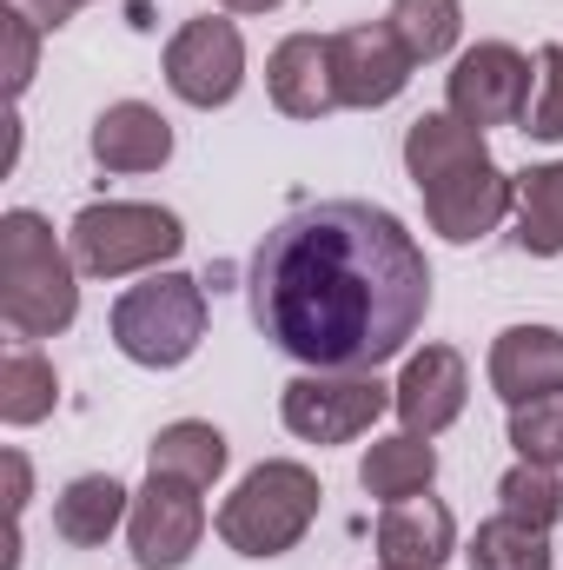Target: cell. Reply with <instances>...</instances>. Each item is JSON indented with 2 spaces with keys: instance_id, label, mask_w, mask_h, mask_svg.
<instances>
[{
  "instance_id": "cell-5",
  "label": "cell",
  "mask_w": 563,
  "mask_h": 570,
  "mask_svg": "<svg viewBox=\"0 0 563 570\" xmlns=\"http://www.w3.org/2000/svg\"><path fill=\"white\" fill-rule=\"evenodd\" d=\"M199 338H206V285L192 273H152L146 285H127L113 298V345L146 372L186 365Z\"/></svg>"
},
{
  "instance_id": "cell-13",
  "label": "cell",
  "mask_w": 563,
  "mask_h": 570,
  "mask_svg": "<svg viewBox=\"0 0 563 570\" xmlns=\"http://www.w3.org/2000/svg\"><path fill=\"white\" fill-rule=\"evenodd\" d=\"M266 94L285 120H325L338 107V73H332V33H285L266 60Z\"/></svg>"
},
{
  "instance_id": "cell-22",
  "label": "cell",
  "mask_w": 563,
  "mask_h": 570,
  "mask_svg": "<svg viewBox=\"0 0 563 570\" xmlns=\"http://www.w3.org/2000/svg\"><path fill=\"white\" fill-rule=\"evenodd\" d=\"M53 405H60L53 365L40 352H7L0 358V419L13 431H27V425H40V419H53Z\"/></svg>"
},
{
  "instance_id": "cell-19",
  "label": "cell",
  "mask_w": 563,
  "mask_h": 570,
  "mask_svg": "<svg viewBox=\"0 0 563 570\" xmlns=\"http://www.w3.org/2000/svg\"><path fill=\"white\" fill-rule=\"evenodd\" d=\"M226 458H233L226 431H219V425H199V419L166 425L159 438H152V451H146V464H152L159 478H186V484H199V491L226 478Z\"/></svg>"
},
{
  "instance_id": "cell-9",
  "label": "cell",
  "mask_w": 563,
  "mask_h": 570,
  "mask_svg": "<svg viewBox=\"0 0 563 570\" xmlns=\"http://www.w3.org/2000/svg\"><path fill=\"white\" fill-rule=\"evenodd\" d=\"M166 87H172L186 107H199V114L233 107L239 87H246V40H239V27L219 20V13L186 20V27L166 40Z\"/></svg>"
},
{
  "instance_id": "cell-28",
  "label": "cell",
  "mask_w": 563,
  "mask_h": 570,
  "mask_svg": "<svg viewBox=\"0 0 563 570\" xmlns=\"http://www.w3.org/2000/svg\"><path fill=\"white\" fill-rule=\"evenodd\" d=\"M7 13H20V20H33L40 33H60V27L73 20V0H7Z\"/></svg>"
},
{
  "instance_id": "cell-17",
  "label": "cell",
  "mask_w": 563,
  "mask_h": 570,
  "mask_svg": "<svg viewBox=\"0 0 563 570\" xmlns=\"http://www.w3.org/2000/svg\"><path fill=\"white\" fill-rule=\"evenodd\" d=\"M127 518H134V491H127L120 478H107V471L73 478V484L53 498V531H60V544H73V551L107 544Z\"/></svg>"
},
{
  "instance_id": "cell-16",
  "label": "cell",
  "mask_w": 563,
  "mask_h": 570,
  "mask_svg": "<svg viewBox=\"0 0 563 570\" xmlns=\"http://www.w3.org/2000/svg\"><path fill=\"white\" fill-rule=\"evenodd\" d=\"M87 146H93V159L107 173H159L172 159V120L159 107H146V100H113L93 120Z\"/></svg>"
},
{
  "instance_id": "cell-27",
  "label": "cell",
  "mask_w": 563,
  "mask_h": 570,
  "mask_svg": "<svg viewBox=\"0 0 563 570\" xmlns=\"http://www.w3.org/2000/svg\"><path fill=\"white\" fill-rule=\"evenodd\" d=\"M0 33H7V87L27 94V80H33V67H40V27L20 20V13H0Z\"/></svg>"
},
{
  "instance_id": "cell-20",
  "label": "cell",
  "mask_w": 563,
  "mask_h": 570,
  "mask_svg": "<svg viewBox=\"0 0 563 570\" xmlns=\"http://www.w3.org/2000/svg\"><path fill=\"white\" fill-rule=\"evenodd\" d=\"M517 246L531 259L563 253V159L517 173Z\"/></svg>"
},
{
  "instance_id": "cell-18",
  "label": "cell",
  "mask_w": 563,
  "mask_h": 570,
  "mask_svg": "<svg viewBox=\"0 0 563 570\" xmlns=\"http://www.w3.org/2000/svg\"><path fill=\"white\" fill-rule=\"evenodd\" d=\"M431 478H437V451H431V438H418V431L378 438V444L358 458V484H365V498H378V504L424 498Z\"/></svg>"
},
{
  "instance_id": "cell-3",
  "label": "cell",
  "mask_w": 563,
  "mask_h": 570,
  "mask_svg": "<svg viewBox=\"0 0 563 570\" xmlns=\"http://www.w3.org/2000/svg\"><path fill=\"white\" fill-rule=\"evenodd\" d=\"M80 259L53 239V226L27 206L0 219V318L13 338H53L80 318Z\"/></svg>"
},
{
  "instance_id": "cell-11",
  "label": "cell",
  "mask_w": 563,
  "mask_h": 570,
  "mask_svg": "<svg viewBox=\"0 0 563 570\" xmlns=\"http://www.w3.org/2000/svg\"><path fill=\"white\" fill-rule=\"evenodd\" d=\"M412 53H405V40L385 27V20H372V27H345V33H332V73H338V107H392L405 87H412Z\"/></svg>"
},
{
  "instance_id": "cell-26",
  "label": "cell",
  "mask_w": 563,
  "mask_h": 570,
  "mask_svg": "<svg viewBox=\"0 0 563 570\" xmlns=\"http://www.w3.org/2000/svg\"><path fill=\"white\" fill-rule=\"evenodd\" d=\"M524 134H531V140H563V47L557 40L537 53V94H531Z\"/></svg>"
},
{
  "instance_id": "cell-1",
  "label": "cell",
  "mask_w": 563,
  "mask_h": 570,
  "mask_svg": "<svg viewBox=\"0 0 563 570\" xmlns=\"http://www.w3.org/2000/svg\"><path fill=\"white\" fill-rule=\"evenodd\" d=\"M246 292L253 325L305 372H378L418 338L431 266L398 213L318 199L259 239Z\"/></svg>"
},
{
  "instance_id": "cell-14",
  "label": "cell",
  "mask_w": 563,
  "mask_h": 570,
  "mask_svg": "<svg viewBox=\"0 0 563 570\" xmlns=\"http://www.w3.org/2000/svg\"><path fill=\"white\" fill-rule=\"evenodd\" d=\"M491 392L504 405H531L563 392V332L557 325H504L491 338Z\"/></svg>"
},
{
  "instance_id": "cell-12",
  "label": "cell",
  "mask_w": 563,
  "mask_h": 570,
  "mask_svg": "<svg viewBox=\"0 0 563 570\" xmlns=\"http://www.w3.org/2000/svg\"><path fill=\"white\" fill-rule=\"evenodd\" d=\"M464 399H471V372H464V352L457 345H424L405 358L398 385H392V412L405 419V431L437 438L464 419Z\"/></svg>"
},
{
  "instance_id": "cell-21",
  "label": "cell",
  "mask_w": 563,
  "mask_h": 570,
  "mask_svg": "<svg viewBox=\"0 0 563 570\" xmlns=\"http://www.w3.org/2000/svg\"><path fill=\"white\" fill-rule=\"evenodd\" d=\"M471 570H551L557 564V551H551V531H537V524H524V518H491V524H477V538H471Z\"/></svg>"
},
{
  "instance_id": "cell-23",
  "label": "cell",
  "mask_w": 563,
  "mask_h": 570,
  "mask_svg": "<svg viewBox=\"0 0 563 570\" xmlns=\"http://www.w3.org/2000/svg\"><path fill=\"white\" fill-rule=\"evenodd\" d=\"M385 27L405 40V53L418 67L424 60H444L457 47V33H464V0H392Z\"/></svg>"
},
{
  "instance_id": "cell-4",
  "label": "cell",
  "mask_w": 563,
  "mask_h": 570,
  "mask_svg": "<svg viewBox=\"0 0 563 570\" xmlns=\"http://www.w3.org/2000/svg\"><path fill=\"white\" fill-rule=\"evenodd\" d=\"M318 504H325V484H318L312 464L266 458L233 484V498L219 504L213 524H219L226 551H239V558H285L318 524Z\"/></svg>"
},
{
  "instance_id": "cell-25",
  "label": "cell",
  "mask_w": 563,
  "mask_h": 570,
  "mask_svg": "<svg viewBox=\"0 0 563 570\" xmlns=\"http://www.w3.org/2000/svg\"><path fill=\"white\" fill-rule=\"evenodd\" d=\"M511 444H517L524 464L563 471V392L531 399V405H511Z\"/></svg>"
},
{
  "instance_id": "cell-10",
  "label": "cell",
  "mask_w": 563,
  "mask_h": 570,
  "mask_svg": "<svg viewBox=\"0 0 563 570\" xmlns=\"http://www.w3.org/2000/svg\"><path fill=\"white\" fill-rule=\"evenodd\" d=\"M206 538V504L199 484L186 478H146V491H134V518H127V544L140 570H179Z\"/></svg>"
},
{
  "instance_id": "cell-15",
  "label": "cell",
  "mask_w": 563,
  "mask_h": 570,
  "mask_svg": "<svg viewBox=\"0 0 563 570\" xmlns=\"http://www.w3.org/2000/svg\"><path fill=\"white\" fill-rule=\"evenodd\" d=\"M457 551V518L437 498L385 504L378 518V564L385 570H444Z\"/></svg>"
},
{
  "instance_id": "cell-30",
  "label": "cell",
  "mask_w": 563,
  "mask_h": 570,
  "mask_svg": "<svg viewBox=\"0 0 563 570\" xmlns=\"http://www.w3.org/2000/svg\"><path fill=\"white\" fill-rule=\"evenodd\" d=\"M226 13H273V7H285V0H219Z\"/></svg>"
},
{
  "instance_id": "cell-6",
  "label": "cell",
  "mask_w": 563,
  "mask_h": 570,
  "mask_svg": "<svg viewBox=\"0 0 563 570\" xmlns=\"http://www.w3.org/2000/svg\"><path fill=\"white\" fill-rule=\"evenodd\" d=\"M67 239H73L80 273H93V279H127V273H152V266L179 259L186 226H179V213L146 206V199H100V206H80V213H73Z\"/></svg>"
},
{
  "instance_id": "cell-32",
  "label": "cell",
  "mask_w": 563,
  "mask_h": 570,
  "mask_svg": "<svg viewBox=\"0 0 563 570\" xmlns=\"http://www.w3.org/2000/svg\"><path fill=\"white\" fill-rule=\"evenodd\" d=\"M378 570H385V564H378Z\"/></svg>"
},
{
  "instance_id": "cell-31",
  "label": "cell",
  "mask_w": 563,
  "mask_h": 570,
  "mask_svg": "<svg viewBox=\"0 0 563 570\" xmlns=\"http://www.w3.org/2000/svg\"><path fill=\"white\" fill-rule=\"evenodd\" d=\"M73 7H87V0H73Z\"/></svg>"
},
{
  "instance_id": "cell-7",
  "label": "cell",
  "mask_w": 563,
  "mask_h": 570,
  "mask_svg": "<svg viewBox=\"0 0 563 570\" xmlns=\"http://www.w3.org/2000/svg\"><path fill=\"white\" fill-rule=\"evenodd\" d=\"M392 412V385L378 372H298L279 392V419L305 444H352Z\"/></svg>"
},
{
  "instance_id": "cell-24",
  "label": "cell",
  "mask_w": 563,
  "mask_h": 570,
  "mask_svg": "<svg viewBox=\"0 0 563 570\" xmlns=\"http://www.w3.org/2000/svg\"><path fill=\"white\" fill-rule=\"evenodd\" d=\"M497 511L504 518H524V524H537V531H551L563 518V478L551 464H511L504 478H497Z\"/></svg>"
},
{
  "instance_id": "cell-8",
  "label": "cell",
  "mask_w": 563,
  "mask_h": 570,
  "mask_svg": "<svg viewBox=\"0 0 563 570\" xmlns=\"http://www.w3.org/2000/svg\"><path fill=\"white\" fill-rule=\"evenodd\" d=\"M531 60L511 40H477L457 53V67L444 73V114H457L464 127H524L531 114Z\"/></svg>"
},
{
  "instance_id": "cell-29",
  "label": "cell",
  "mask_w": 563,
  "mask_h": 570,
  "mask_svg": "<svg viewBox=\"0 0 563 570\" xmlns=\"http://www.w3.org/2000/svg\"><path fill=\"white\" fill-rule=\"evenodd\" d=\"M0 464H7V511H13V524H20V511H27V498H33V478H27V458H20V451H0Z\"/></svg>"
},
{
  "instance_id": "cell-2",
  "label": "cell",
  "mask_w": 563,
  "mask_h": 570,
  "mask_svg": "<svg viewBox=\"0 0 563 570\" xmlns=\"http://www.w3.org/2000/svg\"><path fill=\"white\" fill-rule=\"evenodd\" d=\"M405 173L424 193L431 233L451 239V246H471V239L497 233L504 213L517 206V179H504L484 134L464 127L457 114H424V120L405 127Z\"/></svg>"
}]
</instances>
